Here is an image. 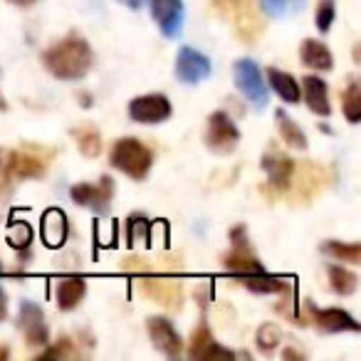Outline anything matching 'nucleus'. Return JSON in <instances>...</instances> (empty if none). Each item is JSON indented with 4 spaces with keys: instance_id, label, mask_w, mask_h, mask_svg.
I'll return each mask as SVG.
<instances>
[{
    "instance_id": "1",
    "label": "nucleus",
    "mask_w": 361,
    "mask_h": 361,
    "mask_svg": "<svg viewBox=\"0 0 361 361\" xmlns=\"http://www.w3.org/2000/svg\"><path fill=\"white\" fill-rule=\"evenodd\" d=\"M92 62H94V55H92L90 42L77 35L65 37L55 42L47 52H42V65L57 80H82L92 70Z\"/></svg>"
},
{
    "instance_id": "2",
    "label": "nucleus",
    "mask_w": 361,
    "mask_h": 361,
    "mask_svg": "<svg viewBox=\"0 0 361 361\" xmlns=\"http://www.w3.org/2000/svg\"><path fill=\"white\" fill-rule=\"evenodd\" d=\"M55 151L40 146H23V149H0V171H6L13 180L18 178H42L50 169Z\"/></svg>"
},
{
    "instance_id": "3",
    "label": "nucleus",
    "mask_w": 361,
    "mask_h": 361,
    "mask_svg": "<svg viewBox=\"0 0 361 361\" xmlns=\"http://www.w3.org/2000/svg\"><path fill=\"white\" fill-rule=\"evenodd\" d=\"M151 161H154V154L139 139H119L111 146V154H109V164L134 180L146 178V173L151 169Z\"/></svg>"
},
{
    "instance_id": "4",
    "label": "nucleus",
    "mask_w": 361,
    "mask_h": 361,
    "mask_svg": "<svg viewBox=\"0 0 361 361\" xmlns=\"http://www.w3.org/2000/svg\"><path fill=\"white\" fill-rule=\"evenodd\" d=\"M326 183H329V173H326L324 166L314 164V161H302V164H295V169H292L287 191H290L295 203H310L324 191Z\"/></svg>"
},
{
    "instance_id": "5",
    "label": "nucleus",
    "mask_w": 361,
    "mask_h": 361,
    "mask_svg": "<svg viewBox=\"0 0 361 361\" xmlns=\"http://www.w3.org/2000/svg\"><path fill=\"white\" fill-rule=\"evenodd\" d=\"M216 8L233 23L238 37L247 45L257 42V37L262 35L265 25H262V18L257 16L255 6L250 0H216Z\"/></svg>"
},
{
    "instance_id": "6",
    "label": "nucleus",
    "mask_w": 361,
    "mask_h": 361,
    "mask_svg": "<svg viewBox=\"0 0 361 361\" xmlns=\"http://www.w3.org/2000/svg\"><path fill=\"white\" fill-rule=\"evenodd\" d=\"M240 141V131L233 124V119L226 111H213L208 116V126H206V146L213 154H233Z\"/></svg>"
},
{
    "instance_id": "7",
    "label": "nucleus",
    "mask_w": 361,
    "mask_h": 361,
    "mask_svg": "<svg viewBox=\"0 0 361 361\" xmlns=\"http://www.w3.org/2000/svg\"><path fill=\"white\" fill-rule=\"evenodd\" d=\"M136 290L169 312H178L183 307V287L169 277H141L136 280Z\"/></svg>"
},
{
    "instance_id": "8",
    "label": "nucleus",
    "mask_w": 361,
    "mask_h": 361,
    "mask_svg": "<svg viewBox=\"0 0 361 361\" xmlns=\"http://www.w3.org/2000/svg\"><path fill=\"white\" fill-rule=\"evenodd\" d=\"M233 75H235L238 90L247 97V102L252 106H257V109H262L267 104V99H270V94H267V85L262 82L260 67L252 60H238L233 65Z\"/></svg>"
},
{
    "instance_id": "9",
    "label": "nucleus",
    "mask_w": 361,
    "mask_h": 361,
    "mask_svg": "<svg viewBox=\"0 0 361 361\" xmlns=\"http://www.w3.org/2000/svg\"><path fill=\"white\" fill-rule=\"evenodd\" d=\"M70 196L77 206L92 208L94 213H106L111 196H114V180L109 176H102L99 183H77L72 186Z\"/></svg>"
},
{
    "instance_id": "10",
    "label": "nucleus",
    "mask_w": 361,
    "mask_h": 361,
    "mask_svg": "<svg viewBox=\"0 0 361 361\" xmlns=\"http://www.w3.org/2000/svg\"><path fill=\"white\" fill-rule=\"evenodd\" d=\"M18 326L25 334V341L30 346H45L50 341V329L45 324V314L35 302L25 300L20 305V314H18Z\"/></svg>"
},
{
    "instance_id": "11",
    "label": "nucleus",
    "mask_w": 361,
    "mask_h": 361,
    "mask_svg": "<svg viewBox=\"0 0 361 361\" xmlns=\"http://www.w3.org/2000/svg\"><path fill=\"white\" fill-rule=\"evenodd\" d=\"M208 75H211V60L193 47H180L178 55H176V77L186 85H198Z\"/></svg>"
},
{
    "instance_id": "12",
    "label": "nucleus",
    "mask_w": 361,
    "mask_h": 361,
    "mask_svg": "<svg viewBox=\"0 0 361 361\" xmlns=\"http://www.w3.org/2000/svg\"><path fill=\"white\" fill-rule=\"evenodd\" d=\"M129 116L139 124H161L171 116V102L164 94H144L131 99Z\"/></svg>"
},
{
    "instance_id": "13",
    "label": "nucleus",
    "mask_w": 361,
    "mask_h": 361,
    "mask_svg": "<svg viewBox=\"0 0 361 361\" xmlns=\"http://www.w3.org/2000/svg\"><path fill=\"white\" fill-rule=\"evenodd\" d=\"M146 329H149V336L154 341V346L159 351H164L166 356H178L183 351V339L178 336V331L173 329L169 319L164 317H151L146 322Z\"/></svg>"
},
{
    "instance_id": "14",
    "label": "nucleus",
    "mask_w": 361,
    "mask_h": 361,
    "mask_svg": "<svg viewBox=\"0 0 361 361\" xmlns=\"http://www.w3.org/2000/svg\"><path fill=\"white\" fill-rule=\"evenodd\" d=\"M151 16L166 37H176L183 25V3L180 0H151Z\"/></svg>"
},
{
    "instance_id": "15",
    "label": "nucleus",
    "mask_w": 361,
    "mask_h": 361,
    "mask_svg": "<svg viewBox=\"0 0 361 361\" xmlns=\"http://www.w3.org/2000/svg\"><path fill=\"white\" fill-rule=\"evenodd\" d=\"M307 310L312 312V322L317 324L319 331H359V322L344 310H336V307H329V310H314L312 305H307Z\"/></svg>"
},
{
    "instance_id": "16",
    "label": "nucleus",
    "mask_w": 361,
    "mask_h": 361,
    "mask_svg": "<svg viewBox=\"0 0 361 361\" xmlns=\"http://www.w3.org/2000/svg\"><path fill=\"white\" fill-rule=\"evenodd\" d=\"M262 169L267 171V178H270V186L275 191H287L292 178V169H295V161L285 154H277V151H270V154L262 156Z\"/></svg>"
},
{
    "instance_id": "17",
    "label": "nucleus",
    "mask_w": 361,
    "mask_h": 361,
    "mask_svg": "<svg viewBox=\"0 0 361 361\" xmlns=\"http://www.w3.org/2000/svg\"><path fill=\"white\" fill-rule=\"evenodd\" d=\"M87 295V282L85 277L80 275H67L57 282V290H55V297H57V307L62 312H70L85 300Z\"/></svg>"
},
{
    "instance_id": "18",
    "label": "nucleus",
    "mask_w": 361,
    "mask_h": 361,
    "mask_svg": "<svg viewBox=\"0 0 361 361\" xmlns=\"http://www.w3.org/2000/svg\"><path fill=\"white\" fill-rule=\"evenodd\" d=\"M302 92H305V102L314 114L319 116H329L331 106H329V92H326V82L322 77H305L302 80Z\"/></svg>"
},
{
    "instance_id": "19",
    "label": "nucleus",
    "mask_w": 361,
    "mask_h": 361,
    "mask_svg": "<svg viewBox=\"0 0 361 361\" xmlns=\"http://www.w3.org/2000/svg\"><path fill=\"white\" fill-rule=\"evenodd\" d=\"M300 57H302V65L310 67V70H322V72H329L334 67V57H331L329 47L319 40H305L300 47Z\"/></svg>"
},
{
    "instance_id": "20",
    "label": "nucleus",
    "mask_w": 361,
    "mask_h": 361,
    "mask_svg": "<svg viewBox=\"0 0 361 361\" xmlns=\"http://www.w3.org/2000/svg\"><path fill=\"white\" fill-rule=\"evenodd\" d=\"M42 240L47 247H60L67 240V218L57 208H50L42 216Z\"/></svg>"
},
{
    "instance_id": "21",
    "label": "nucleus",
    "mask_w": 361,
    "mask_h": 361,
    "mask_svg": "<svg viewBox=\"0 0 361 361\" xmlns=\"http://www.w3.org/2000/svg\"><path fill=\"white\" fill-rule=\"evenodd\" d=\"M240 280H243V285H245L250 292H255V295H277V292L290 290V282L282 280V277L267 275L265 270L252 272V275H243Z\"/></svg>"
},
{
    "instance_id": "22",
    "label": "nucleus",
    "mask_w": 361,
    "mask_h": 361,
    "mask_svg": "<svg viewBox=\"0 0 361 361\" xmlns=\"http://www.w3.org/2000/svg\"><path fill=\"white\" fill-rule=\"evenodd\" d=\"M267 85L275 90V94L280 97V99L290 102V104L300 102V97H302L300 85H297V80L290 75V72H282V70H277V67H270V70H267Z\"/></svg>"
},
{
    "instance_id": "23",
    "label": "nucleus",
    "mask_w": 361,
    "mask_h": 361,
    "mask_svg": "<svg viewBox=\"0 0 361 361\" xmlns=\"http://www.w3.org/2000/svg\"><path fill=\"white\" fill-rule=\"evenodd\" d=\"M223 267L240 277L252 275V272H262V265L257 262V257L250 250H245V247H233L231 252H226L223 255Z\"/></svg>"
},
{
    "instance_id": "24",
    "label": "nucleus",
    "mask_w": 361,
    "mask_h": 361,
    "mask_svg": "<svg viewBox=\"0 0 361 361\" xmlns=\"http://www.w3.org/2000/svg\"><path fill=\"white\" fill-rule=\"evenodd\" d=\"M72 139H75L80 154H85L87 159H94V156L102 154V136L94 126H90V124L75 126V129H72Z\"/></svg>"
},
{
    "instance_id": "25",
    "label": "nucleus",
    "mask_w": 361,
    "mask_h": 361,
    "mask_svg": "<svg viewBox=\"0 0 361 361\" xmlns=\"http://www.w3.org/2000/svg\"><path fill=\"white\" fill-rule=\"evenodd\" d=\"M329 285H331V290H334L336 295L349 297V295H354V292H356L359 277H356L351 270H346V267H341V265H329Z\"/></svg>"
},
{
    "instance_id": "26",
    "label": "nucleus",
    "mask_w": 361,
    "mask_h": 361,
    "mask_svg": "<svg viewBox=\"0 0 361 361\" xmlns=\"http://www.w3.org/2000/svg\"><path fill=\"white\" fill-rule=\"evenodd\" d=\"M275 119H277V129H280V134H282V141H285L287 146H292V149H307V136L302 134V129L285 114V111L277 109Z\"/></svg>"
},
{
    "instance_id": "27",
    "label": "nucleus",
    "mask_w": 361,
    "mask_h": 361,
    "mask_svg": "<svg viewBox=\"0 0 361 361\" xmlns=\"http://www.w3.org/2000/svg\"><path fill=\"white\" fill-rule=\"evenodd\" d=\"M322 250L329 257L341 262H351V265H359L361 260V245L359 243H339V240H326L322 245Z\"/></svg>"
},
{
    "instance_id": "28",
    "label": "nucleus",
    "mask_w": 361,
    "mask_h": 361,
    "mask_svg": "<svg viewBox=\"0 0 361 361\" xmlns=\"http://www.w3.org/2000/svg\"><path fill=\"white\" fill-rule=\"evenodd\" d=\"M341 109H344V116L351 124L361 119V87L356 80H351L349 87L341 92Z\"/></svg>"
},
{
    "instance_id": "29",
    "label": "nucleus",
    "mask_w": 361,
    "mask_h": 361,
    "mask_svg": "<svg viewBox=\"0 0 361 361\" xmlns=\"http://www.w3.org/2000/svg\"><path fill=\"white\" fill-rule=\"evenodd\" d=\"M257 349L262 351V354H272V351L277 349V344L282 341V331L277 324H272V322H267V324H262L260 329H257Z\"/></svg>"
},
{
    "instance_id": "30",
    "label": "nucleus",
    "mask_w": 361,
    "mask_h": 361,
    "mask_svg": "<svg viewBox=\"0 0 361 361\" xmlns=\"http://www.w3.org/2000/svg\"><path fill=\"white\" fill-rule=\"evenodd\" d=\"M334 16H336V6L334 0H319L317 3V13H314V23H317V30L319 32H326L334 23Z\"/></svg>"
},
{
    "instance_id": "31",
    "label": "nucleus",
    "mask_w": 361,
    "mask_h": 361,
    "mask_svg": "<svg viewBox=\"0 0 361 361\" xmlns=\"http://www.w3.org/2000/svg\"><path fill=\"white\" fill-rule=\"evenodd\" d=\"M146 238H149V221L141 216L129 218V223H126V245H136Z\"/></svg>"
},
{
    "instance_id": "32",
    "label": "nucleus",
    "mask_w": 361,
    "mask_h": 361,
    "mask_svg": "<svg viewBox=\"0 0 361 361\" xmlns=\"http://www.w3.org/2000/svg\"><path fill=\"white\" fill-rule=\"evenodd\" d=\"M213 341V334L211 329H208V324H198L196 331H193L191 336V346H188V354L193 356V359H201V354L206 351V346Z\"/></svg>"
},
{
    "instance_id": "33",
    "label": "nucleus",
    "mask_w": 361,
    "mask_h": 361,
    "mask_svg": "<svg viewBox=\"0 0 361 361\" xmlns=\"http://www.w3.org/2000/svg\"><path fill=\"white\" fill-rule=\"evenodd\" d=\"M32 240V231L27 223H16L11 228V245L13 247H27Z\"/></svg>"
},
{
    "instance_id": "34",
    "label": "nucleus",
    "mask_w": 361,
    "mask_h": 361,
    "mask_svg": "<svg viewBox=\"0 0 361 361\" xmlns=\"http://www.w3.org/2000/svg\"><path fill=\"white\" fill-rule=\"evenodd\" d=\"M50 356H75V349H72V341L62 336V339H57V344L52 346V349L42 351L40 359H50Z\"/></svg>"
},
{
    "instance_id": "35",
    "label": "nucleus",
    "mask_w": 361,
    "mask_h": 361,
    "mask_svg": "<svg viewBox=\"0 0 361 361\" xmlns=\"http://www.w3.org/2000/svg\"><path fill=\"white\" fill-rule=\"evenodd\" d=\"M262 3V11L267 13V16L277 18V16H285L287 11H292L290 0H260Z\"/></svg>"
},
{
    "instance_id": "36",
    "label": "nucleus",
    "mask_w": 361,
    "mask_h": 361,
    "mask_svg": "<svg viewBox=\"0 0 361 361\" xmlns=\"http://www.w3.org/2000/svg\"><path fill=\"white\" fill-rule=\"evenodd\" d=\"M201 359H235V354L223 349V346H218L216 341H211V344L206 346V351L201 354Z\"/></svg>"
},
{
    "instance_id": "37",
    "label": "nucleus",
    "mask_w": 361,
    "mask_h": 361,
    "mask_svg": "<svg viewBox=\"0 0 361 361\" xmlns=\"http://www.w3.org/2000/svg\"><path fill=\"white\" fill-rule=\"evenodd\" d=\"M231 240H233V247H245V250H250V245H247V231L243 226L233 228Z\"/></svg>"
},
{
    "instance_id": "38",
    "label": "nucleus",
    "mask_w": 361,
    "mask_h": 361,
    "mask_svg": "<svg viewBox=\"0 0 361 361\" xmlns=\"http://www.w3.org/2000/svg\"><path fill=\"white\" fill-rule=\"evenodd\" d=\"M13 188H16V180H13L6 171H0V198H3V201H6V198H11Z\"/></svg>"
},
{
    "instance_id": "39",
    "label": "nucleus",
    "mask_w": 361,
    "mask_h": 361,
    "mask_svg": "<svg viewBox=\"0 0 361 361\" xmlns=\"http://www.w3.org/2000/svg\"><path fill=\"white\" fill-rule=\"evenodd\" d=\"M196 300H198V305H201V307H206L208 300H211V285L206 287V292H203V287H198V290H196Z\"/></svg>"
},
{
    "instance_id": "40",
    "label": "nucleus",
    "mask_w": 361,
    "mask_h": 361,
    "mask_svg": "<svg viewBox=\"0 0 361 361\" xmlns=\"http://www.w3.org/2000/svg\"><path fill=\"white\" fill-rule=\"evenodd\" d=\"M119 3L126 8H131V11H139V8L144 6V0H119Z\"/></svg>"
},
{
    "instance_id": "41",
    "label": "nucleus",
    "mask_w": 361,
    "mask_h": 361,
    "mask_svg": "<svg viewBox=\"0 0 361 361\" xmlns=\"http://www.w3.org/2000/svg\"><path fill=\"white\" fill-rule=\"evenodd\" d=\"M6 314H8V300H6V295L0 292V322L6 319Z\"/></svg>"
},
{
    "instance_id": "42",
    "label": "nucleus",
    "mask_w": 361,
    "mask_h": 361,
    "mask_svg": "<svg viewBox=\"0 0 361 361\" xmlns=\"http://www.w3.org/2000/svg\"><path fill=\"white\" fill-rule=\"evenodd\" d=\"M282 356H285V359H305V354H300V351H295V349H285Z\"/></svg>"
},
{
    "instance_id": "43",
    "label": "nucleus",
    "mask_w": 361,
    "mask_h": 361,
    "mask_svg": "<svg viewBox=\"0 0 361 361\" xmlns=\"http://www.w3.org/2000/svg\"><path fill=\"white\" fill-rule=\"evenodd\" d=\"M13 6H20V8H30V6H35L37 0H11Z\"/></svg>"
},
{
    "instance_id": "44",
    "label": "nucleus",
    "mask_w": 361,
    "mask_h": 361,
    "mask_svg": "<svg viewBox=\"0 0 361 361\" xmlns=\"http://www.w3.org/2000/svg\"><path fill=\"white\" fill-rule=\"evenodd\" d=\"M0 359H8V346H0Z\"/></svg>"
}]
</instances>
